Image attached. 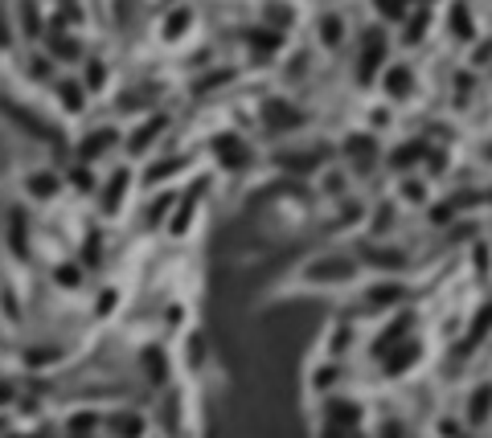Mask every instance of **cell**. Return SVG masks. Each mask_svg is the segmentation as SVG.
<instances>
[{
	"instance_id": "obj_1",
	"label": "cell",
	"mask_w": 492,
	"mask_h": 438,
	"mask_svg": "<svg viewBox=\"0 0 492 438\" xmlns=\"http://www.w3.org/2000/svg\"><path fill=\"white\" fill-rule=\"evenodd\" d=\"M217 156H222L230 168H242V164L250 160L246 144H242V140H234V135H222V140H217Z\"/></svg>"
},
{
	"instance_id": "obj_2",
	"label": "cell",
	"mask_w": 492,
	"mask_h": 438,
	"mask_svg": "<svg viewBox=\"0 0 492 438\" xmlns=\"http://www.w3.org/2000/svg\"><path fill=\"white\" fill-rule=\"evenodd\" d=\"M381 53H386L381 33H369V37H365V53H361V78H369V74H374V66L381 62Z\"/></svg>"
},
{
	"instance_id": "obj_3",
	"label": "cell",
	"mask_w": 492,
	"mask_h": 438,
	"mask_svg": "<svg viewBox=\"0 0 492 438\" xmlns=\"http://www.w3.org/2000/svg\"><path fill=\"white\" fill-rule=\"evenodd\" d=\"M451 33H456L459 41H472L476 37V25H472V16H468V4H463V0L451 4Z\"/></svg>"
},
{
	"instance_id": "obj_4",
	"label": "cell",
	"mask_w": 492,
	"mask_h": 438,
	"mask_svg": "<svg viewBox=\"0 0 492 438\" xmlns=\"http://www.w3.org/2000/svg\"><path fill=\"white\" fill-rule=\"evenodd\" d=\"M488 406H492V385H480V390L472 393V406H468V418H472V422H484Z\"/></svg>"
},
{
	"instance_id": "obj_5",
	"label": "cell",
	"mask_w": 492,
	"mask_h": 438,
	"mask_svg": "<svg viewBox=\"0 0 492 438\" xmlns=\"http://www.w3.org/2000/svg\"><path fill=\"white\" fill-rule=\"evenodd\" d=\"M386 90H390V95H406L410 90V70L406 66H394L390 74H386Z\"/></svg>"
},
{
	"instance_id": "obj_6",
	"label": "cell",
	"mask_w": 492,
	"mask_h": 438,
	"mask_svg": "<svg viewBox=\"0 0 492 438\" xmlns=\"http://www.w3.org/2000/svg\"><path fill=\"white\" fill-rule=\"evenodd\" d=\"M419 357V348L410 344V348H402V353H394L390 365H386V373H402V369H410V360Z\"/></svg>"
},
{
	"instance_id": "obj_7",
	"label": "cell",
	"mask_w": 492,
	"mask_h": 438,
	"mask_svg": "<svg viewBox=\"0 0 492 438\" xmlns=\"http://www.w3.org/2000/svg\"><path fill=\"white\" fill-rule=\"evenodd\" d=\"M492 328V303L484 311H480V320H476V328H472V336H468V348H472V344H480L484 340V332H488Z\"/></svg>"
},
{
	"instance_id": "obj_8",
	"label": "cell",
	"mask_w": 492,
	"mask_h": 438,
	"mask_svg": "<svg viewBox=\"0 0 492 438\" xmlns=\"http://www.w3.org/2000/svg\"><path fill=\"white\" fill-rule=\"evenodd\" d=\"M349 152H353V156H357L361 164H369V156H374V140L357 135V140H349Z\"/></svg>"
},
{
	"instance_id": "obj_9",
	"label": "cell",
	"mask_w": 492,
	"mask_h": 438,
	"mask_svg": "<svg viewBox=\"0 0 492 438\" xmlns=\"http://www.w3.org/2000/svg\"><path fill=\"white\" fill-rule=\"evenodd\" d=\"M320 33H324L328 46H337V41H341V21H337V16H324V21H320Z\"/></svg>"
},
{
	"instance_id": "obj_10",
	"label": "cell",
	"mask_w": 492,
	"mask_h": 438,
	"mask_svg": "<svg viewBox=\"0 0 492 438\" xmlns=\"http://www.w3.org/2000/svg\"><path fill=\"white\" fill-rule=\"evenodd\" d=\"M103 78H107V74H103V66H91V74H86V82H91V86H103Z\"/></svg>"
},
{
	"instance_id": "obj_11",
	"label": "cell",
	"mask_w": 492,
	"mask_h": 438,
	"mask_svg": "<svg viewBox=\"0 0 492 438\" xmlns=\"http://www.w3.org/2000/svg\"><path fill=\"white\" fill-rule=\"evenodd\" d=\"M58 283H66V287H74V283H78V275H74V271H58Z\"/></svg>"
}]
</instances>
